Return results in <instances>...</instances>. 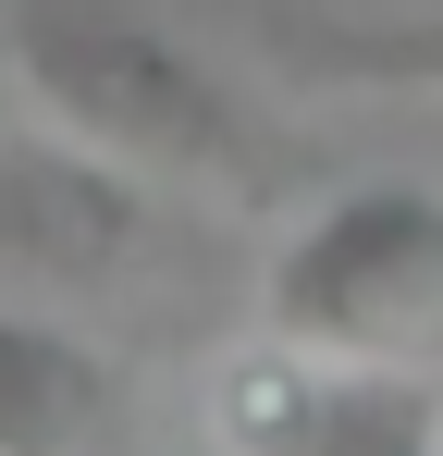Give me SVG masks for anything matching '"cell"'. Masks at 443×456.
Here are the masks:
<instances>
[{
    "label": "cell",
    "mask_w": 443,
    "mask_h": 456,
    "mask_svg": "<svg viewBox=\"0 0 443 456\" xmlns=\"http://www.w3.org/2000/svg\"><path fill=\"white\" fill-rule=\"evenodd\" d=\"M0 50H12V99L37 124L136 160L160 185H185V198L259 210V198H284L295 160H308L197 37H173L136 0H12Z\"/></svg>",
    "instance_id": "1"
},
{
    "label": "cell",
    "mask_w": 443,
    "mask_h": 456,
    "mask_svg": "<svg viewBox=\"0 0 443 456\" xmlns=\"http://www.w3.org/2000/svg\"><path fill=\"white\" fill-rule=\"evenodd\" d=\"M259 333H284L320 370L443 382V185L369 173L308 198L295 234L259 259Z\"/></svg>",
    "instance_id": "2"
},
{
    "label": "cell",
    "mask_w": 443,
    "mask_h": 456,
    "mask_svg": "<svg viewBox=\"0 0 443 456\" xmlns=\"http://www.w3.org/2000/svg\"><path fill=\"white\" fill-rule=\"evenodd\" d=\"M173 272H197V223L136 160L86 149L62 124L0 136V284L25 308H148Z\"/></svg>",
    "instance_id": "3"
},
{
    "label": "cell",
    "mask_w": 443,
    "mask_h": 456,
    "mask_svg": "<svg viewBox=\"0 0 443 456\" xmlns=\"http://www.w3.org/2000/svg\"><path fill=\"white\" fill-rule=\"evenodd\" d=\"M124 419V370L74 308L0 297V456H99Z\"/></svg>",
    "instance_id": "4"
},
{
    "label": "cell",
    "mask_w": 443,
    "mask_h": 456,
    "mask_svg": "<svg viewBox=\"0 0 443 456\" xmlns=\"http://www.w3.org/2000/svg\"><path fill=\"white\" fill-rule=\"evenodd\" d=\"M259 62L345 99H443V12H259Z\"/></svg>",
    "instance_id": "5"
},
{
    "label": "cell",
    "mask_w": 443,
    "mask_h": 456,
    "mask_svg": "<svg viewBox=\"0 0 443 456\" xmlns=\"http://www.w3.org/2000/svg\"><path fill=\"white\" fill-rule=\"evenodd\" d=\"M0 25H12V0H0ZM0 86H12V50H0Z\"/></svg>",
    "instance_id": "6"
}]
</instances>
